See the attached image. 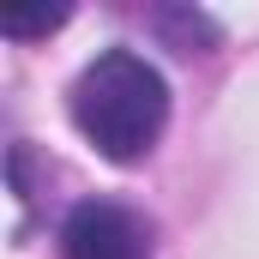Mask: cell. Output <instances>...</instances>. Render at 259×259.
<instances>
[{
    "label": "cell",
    "mask_w": 259,
    "mask_h": 259,
    "mask_svg": "<svg viewBox=\"0 0 259 259\" xmlns=\"http://www.w3.org/2000/svg\"><path fill=\"white\" fill-rule=\"evenodd\" d=\"M66 109H72V127L109 163H139L169 127V84L145 55L109 49L72 78Z\"/></svg>",
    "instance_id": "obj_1"
},
{
    "label": "cell",
    "mask_w": 259,
    "mask_h": 259,
    "mask_svg": "<svg viewBox=\"0 0 259 259\" xmlns=\"http://www.w3.org/2000/svg\"><path fill=\"white\" fill-rule=\"evenodd\" d=\"M61 259H151V223L115 199H84L61 229Z\"/></svg>",
    "instance_id": "obj_2"
},
{
    "label": "cell",
    "mask_w": 259,
    "mask_h": 259,
    "mask_svg": "<svg viewBox=\"0 0 259 259\" xmlns=\"http://www.w3.org/2000/svg\"><path fill=\"white\" fill-rule=\"evenodd\" d=\"M151 24L169 36V49H175V55H205V49L217 42V24H211L205 12H193V6H157V12H151Z\"/></svg>",
    "instance_id": "obj_3"
},
{
    "label": "cell",
    "mask_w": 259,
    "mask_h": 259,
    "mask_svg": "<svg viewBox=\"0 0 259 259\" xmlns=\"http://www.w3.org/2000/svg\"><path fill=\"white\" fill-rule=\"evenodd\" d=\"M61 24H66V6H55V12H0V30H6L12 42L49 36V30H61Z\"/></svg>",
    "instance_id": "obj_4"
}]
</instances>
